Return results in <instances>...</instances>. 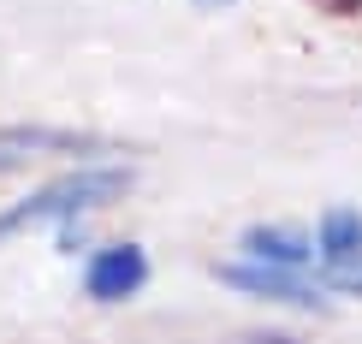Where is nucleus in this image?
Listing matches in <instances>:
<instances>
[{
	"instance_id": "obj_7",
	"label": "nucleus",
	"mask_w": 362,
	"mask_h": 344,
	"mask_svg": "<svg viewBox=\"0 0 362 344\" xmlns=\"http://www.w3.org/2000/svg\"><path fill=\"white\" fill-rule=\"evenodd\" d=\"M333 291H344V297H362V261H356V267H344V273H333Z\"/></svg>"
},
{
	"instance_id": "obj_5",
	"label": "nucleus",
	"mask_w": 362,
	"mask_h": 344,
	"mask_svg": "<svg viewBox=\"0 0 362 344\" xmlns=\"http://www.w3.org/2000/svg\"><path fill=\"white\" fill-rule=\"evenodd\" d=\"M244 256H255V261H279V267H309L321 249H315V237H303V232L250 226V232H244Z\"/></svg>"
},
{
	"instance_id": "obj_1",
	"label": "nucleus",
	"mask_w": 362,
	"mask_h": 344,
	"mask_svg": "<svg viewBox=\"0 0 362 344\" xmlns=\"http://www.w3.org/2000/svg\"><path fill=\"white\" fill-rule=\"evenodd\" d=\"M125 190H131V167H78V172H59L42 190H30V196H18L12 208H0V244L18 237V232H30V226H48V220H83L89 208L125 196Z\"/></svg>"
},
{
	"instance_id": "obj_3",
	"label": "nucleus",
	"mask_w": 362,
	"mask_h": 344,
	"mask_svg": "<svg viewBox=\"0 0 362 344\" xmlns=\"http://www.w3.org/2000/svg\"><path fill=\"white\" fill-rule=\"evenodd\" d=\"M143 285H148L143 244H107L83 261V297L89 303H131Z\"/></svg>"
},
{
	"instance_id": "obj_6",
	"label": "nucleus",
	"mask_w": 362,
	"mask_h": 344,
	"mask_svg": "<svg viewBox=\"0 0 362 344\" xmlns=\"http://www.w3.org/2000/svg\"><path fill=\"white\" fill-rule=\"evenodd\" d=\"M42 148H89V137H71V131H36V125L0 131V167H18V160L42 155Z\"/></svg>"
},
{
	"instance_id": "obj_8",
	"label": "nucleus",
	"mask_w": 362,
	"mask_h": 344,
	"mask_svg": "<svg viewBox=\"0 0 362 344\" xmlns=\"http://www.w3.org/2000/svg\"><path fill=\"white\" fill-rule=\"evenodd\" d=\"M202 6H226V0H202Z\"/></svg>"
},
{
	"instance_id": "obj_2",
	"label": "nucleus",
	"mask_w": 362,
	"mask_h": 344,
	"mask_svg": "<svg viewBox=\"0 0 362 344\" xmlns=\"http://www.w3.org/2000/svg\"><path fill=\"white\" fill-rule=\"evenodd\" d=\"M214 279L220 285H232V291H244V297H262V303H285V309H333V291H321L309 279V267H279V261H220L214 267Z\"/></svg>"
},
{
	"instance_id": "obj_4",
	"label": "nucleus",
	"mask_w": 362,
	"mask_h": 344,
	"mask_svg": "<svg viewBox=\"0 0 362 344\" xmlns=\"http://www.w3.org/2000/svg\"><path fill=\"white\" fill-rule=\"evenodd\" d=\"M315 249H321L327 273H344V267L362 261V214L356 208H327L321 232H315Z\"/></svg>"
}]
</instances>
